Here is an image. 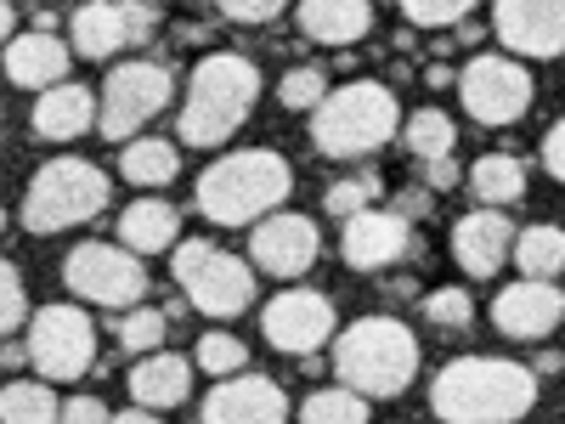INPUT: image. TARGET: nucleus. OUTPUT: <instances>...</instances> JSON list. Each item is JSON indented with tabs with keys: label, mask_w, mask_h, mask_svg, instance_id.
Returning a JSON list of instances; mask_svg holds the SVG:
<instances>
[{
	"label": "nucleus",
	"mask_w": 565,
	"mask_h": 424,
	"mask_svg": "<svg viewBox=\"0 0 565 424\" xmlns=\"http://www.w3.org/2000/svg\"><path fill=\"white\" fill-rule=\"evenodd\" d=\"M300 424H367V396L334 385V391H311L300 407Z\"/></svg>",
	"instance_id": "2f4dec72"
},
{
	"label": "nucleus",
	"mask_w": 565,
	"mask_h": 424,
	"mask_svg": "<svg viewBox=\"0 0 565 424\" xmlns=\"http://www.w3.org/2000/svg\"><path fill=\"white\" fill-rule=\"evenodd\" d=\"M514 266H521V277H537V283L565 272V226H554V221L521 226V239H514Z\"/></svg>",
	"instance_id": "bb28decb"
},
{
	"label": "nucleus",
	"mask_w": 565,
	"mask_h": 424,
	"mask_svg": "<svg viewBox=\"0 0 565 424\" xmlns=\"http://www.w3.org/2000/svg\"><path fill=\"white\" fill-rule=\"evenodd\" d=\"M334 373L340 385L380 402V396H402L418 373V335L396 317H362L351 328H340L334 340Z\"/></svg>",
	"instance_id": "20e7f679"
},
{
	"label": "nucleus",
	"mask_w": 565,
	"mask_h": 424,
	"mask_svg": "<svg viewBox=\"0 0 565 424\" xmlns=\"http://www.w3.org/2000/svg\"><path fill=\"white\" fill-rule=\"evenodd\" d=\"M63 283L90 300V306H108V311H136L141 295H148V266H141V255H130L125 244H79L63 255Z\"/></svg>",
	"instance_id": "9d476101"
},
{
	"label": "nucleus",
	"mask_w": 565,
	"mask_h": 424,
	"mask_svg": "<svg viewBox=\"0 0 565 424\" xmlns=\"http://www.w3.org/2000/svg\"><path fill=\"white\" fill-rule=\"evenodd\" d=\"M260 97V68L244 52H210L186 74V97L175 114V141L181 148H221L244 130Z\"/></svg>",
	"instance_id": "f03ea898"
},
{
	"label": "nucleus",
	"mask_w": 565,
	"mask_h": 424,
	"mask_svg": "<svg viewBox=\"0 0 565 424\" xmlns=\"http://www.w3.org/2000/svg\"><path fill=\"white\" fill-rule=\"evenodd\" d=\"M295 193V170L271 148H238L221 153L199 176V210L215 226H260L266 215L282 210V199Z\"/></svg>",
	"instance_id": "7ed1b4c3"
},
{
	"label": "nucleus",
	"mask_w": 565,
	"mask_h": 424,
	"mask_svg": "<svg viewBox=\"0 0 565 424\" xmlns=\"http://www.w3.org/2000/svg\"><path fill=\"white\" fill-rule=\"evenodd\" d=\"M114 335H119V346H125V351L153 357V351H164L170 311H159V306H136V311H125V317L114 322Z\"/></svg>",
	"instance_id": "7c9ffc66"
},
{
	"label": "nucleus",
	"mask_w": 565,
	"mask_h": 424,
	"mask_svg": "<svg viewBox=\"0 0 565 424\" xmlns=\"http://www.w3.org/2000/svg\"><path fill=\"white\" fill-rule=\"evenodd\" d=\"M193 373H199L193 357L153 351V357H141V362L130 368V396H136V407H148V413L181 407L186 396H193Z\"/></svg>",
	"instance_id": "4be33fe9"
},
{
	"label": "nucleus",
	"mask_w": 565,
	"mask_h": 424,
	"mask_svg": "<svg viewBox=\"0 0 565 424\" xmlns=\"http://www.w3.org/2000/svg\"><path fill=\"white\" fill-rule=\"evenodd\" d=\"M29 322H34V311H29V289H23V272L7 261V272H0V328L7 335H29Z\"/></svg>",
	"instance_id": "c9c22d12"
},
{
	"label": "nucleus",
	"mask_w": 565,
	"mask_h": 424,
	"mask_svg": "<svg viewBox=\"0 0 565 424\" xmlns=\"http://www.w3.org/2000/svg\"><path fill=\"white\" fill-rule=\"evenodd\" d=\"M396 125H407L396 108V91L385 80H351L328 91V103L311 114V141L328 159H367L396 136Z\"/></svg>",
	"instance_id": "39448f33"
},
{
	"label": "nucleus",
	"mask_w": 565,
	"mask_h": 424,
	"mask_svg": "<svg viewBox=\"0 0 565 424\" xmlns=\"http://www.w3.org/2000/svg\"><path fill=\"white\" fill-rule=\"evenodd\" d=\"M175 283H181V295L193 311L204 317H238L255 306V272L249 261L238 255H226L204 239H186L175 244Z\"/></svg>",
	"instance_id": "0eeeda50"
},
{
	"label": "nucleus",
	"mask_w": 565,
	"mask_h": 424,
	"mask_svg": "<svg viewBox=\"0 0 565 424\" xmlns=\"http://www.w3.org/2000/svg\"><path fill=\"white\" fill-rule=\"evenodd\" d=\"M221 18L226 23H277L282 0H221Z\"/></svg>",
	"instance_id": "4c0bfd02"
},
{
	"label": "nucleus",
	"mask_w": 565,
	"mask_h": 424,
	"mask_svg": "<svg viewBox=\"0 0 565 424\" xmlns=\"http://www.w3.org/2000/svg\"><path fill=\"white\" fill-rule=\"evenodd\" d=\"M469 7H476V0H402V18L413 29H463Z\"/></svg>",
	"instance_id": "f704fd0d"
},
{
	"label": "nucleus",
	"mask_w": 565,
	"mask_h": 424,
	"mask_svg": "<svg viewBox=\"0 0 565 424\" xmlns=\"http://www.w3.org/2000/svg\"><path fill=\"white\" fill-rule=\"evenodd\" d=\"M469 193H476L481 210H503L526 193V165L514 153H481L469 165Z\"/></svg>",
	"instance_id": "393cba45"
},
{
	"label": "nucleus",
	"mask_w": 565,
	"mask_h": 424,
	"mask_svg": "<svg viewBox=\"0 0 565 424\" xmlns=\"http://www.w3.org/2000/svg\"><path fill=\"white\" fill-rule=\"evenodd\" d=\"M559 317H565V289L559 283H537V277L509 283L492 300V328L503 340H543Z\"/></svg>",
	"instance_id": "f3484780"
},
{
	"label": "nucleus",
	"mask_w": 565,
	"mask_h": 424,
	"mask_svg": "<svg viewBox=\"0 0 565 424\" xmlns=\"http://www.w3.org/2000/svg\"><path fill=\"white\" fill-rule=\"evenodd\" d=\"M108 170L90 165V159H45L29 187H23V204H18V221L23 232H34V239H45V232H68L79 221H97L108 210Z\"/></svg>",
	"instance_id": "423d86ee"
},
{
	"label": "nucleus",
	"mask_w": 565,
	"mask_h": 424,
	"mask_svg": "<svg viewBox=\"0 0 565 424\" xmlns=\"http://www.w3.org/2000/svg\"><path fill=\"white\" fill-rule=\"evenodd\" d=\"M199 424H289V396L266 373H238V380L210 385Z\"/></svg>",
	"instance_id": "dca6fc26"
},
{
	"label": "nucleus",
	"mask_w": 565,
	"mask_h": 424,
	"mask_svg": "<svg viewBox=\"0 0 565 424\" xmlns=\"http://www.w3.org/2000/svg\"><path fill=\"white\" fill-rule=\"evenodd\" d=\"M0 34H7V45L23 34V29H18V7H0Z\"/></svg>",
	"instance_id": "a18cd8bd"
},
{
	"label": "nucleus",
	"mask_w": 565,
	"mask_h": 424,
	"mask_svg": "<svg viewBox=\"0 0 565 424\" xmlns=\"http://www.w3.org/2000/svg\"><path fill=\"white\" fill-rule=\"evenodd\" d=\"M532 407H537V373L509 357H458L430 385V413L441 424H514Z\"/></svg>",
	"instance_id": "f257e3e1"
},
{
	"label": "nucleus",
	"mask_w": 565,
	"mask_h": 424,
	"mask_svg": "<svg viewBox=\"0 0 565 424\" xmlns=\"http://www.w3.org/2000/svg\"><path fill=\"white\" fill-rule=\"evenodd\" d=\"M159 29V7H141V0H90V7H74L68 18V45L79 57H114V52H130Z\"/></svg>",
	"instance_id": "ddd939ff"
},
{
	"label": "nucleus",
	"mask_w": 565,
	"mask_h": 424,
	"mask_svg": "<svg viewBox=\"0 0 565 424\" xmlns=\"http://www.w3.org/2000/svg\"><path fill=\"white\" fill-rule=\"evenodd\" d=\"M514 239H521V226H509L503 210H469L452 221V261L469 272V277H492L509 255H514Z\"/></svg>",
	"instance_id": "6ab92c4d"
},
{
	"label": "nucleus",
	"mask_w": 565,
	"mask_h": 424,
	"mask_svg": "<svg viewBox=\"0 0 565 424\" xmlns=\"http://www.w3.org/2000/svg\"><path fill=\"white\" fill-rule=\"evenodd\" d=\"M63 424H114L103 396H68L63 402Z\"/></svg>",
	"instance_id": "58836bf2"
},
{
	"label": "nucleus",
	"mask_w": 565,
	"mask_h": 424,
	"mask_svg": "<svg viewBox=\"0 0 565 424\" xmlns=\"http://www.w3.org/2000/svg\"><path fill=\"white\" fill-rule=\"evenodd\" d=\"M193 362L221 385V380H238V373L249 368V346L238 335H226V328H210V335L193 346Z\"/></svg>",
	"instance_id": "c756f323"
},
{
	"label": "nucleus",
	"mask_w": 565,
	"mask_h": 424,
	"mask_svg": "<svg viewBox=\"0 0 565 424\" xmlns=\"http://www.w3.org/2000/svg\"><path fill=\"white\" fill-rule=\"evenodd\" d=\"M68 63H74V45L63 34H40V29H23L12 45H7V80L45 97V91L68 85Z\"/></svg>",
	"instance_id": "aec40b11"
},
{
	"label": "nucleus",
	"mask_w": 565,
	"mask_h": 424,
	"mask_svg": "<svg viewBox=\"0 0 565 424\" xmlns=\"http://www.w3.org/2000/svg\"><path fill=\"white\" fill-rule=\"evenodd\" d=\"M402 141H407V153H413L418 165H436V159H452L458 125H452L441 108H418V114H407V125H402Z\"/></svg>",
	"instance_id": "c85d7f7f"
},
{
	"label": "nucleus",
	"mask_w": 565,
	"mask_h": 424,
	"mask_svg": "<svg viewBox=\"0 0 565 424\" xmlns=\"http://www.w3.org/2000/svg\"><path fill=\"white\" fill-rule=\"evenodd\" d=\"M175 97V74L164 63H148V57H130V63H114L108 80H103V136L108 141H141V125L159 119Z\"/></svg>",
	"instance_id": "1a4fd4ad"
},
{
	"label": "nucleus",
	"mask_w": 565,
	"mask_h": 424,
	"mask_svg": "<svg viewBox=\"0 0 565 424\" xmlns=\"http://www.w3.org/2000/svg\"><path fill=\"white\" fill-rule=\"evenodd\" d=\"M407 250H413V226H407V215L380 210V204L362 210V215H351L345 232H340V255H345V266H356V272L396 266Z\"/></svg>",
	"instance_id": "a211bd4d"
},
{
	"label": "nucleus",
	"mask_w": 565,
	"mask_h": 424,
	"mask_svg": "<svg viewBox=\"0 0 565 424\" xmlns=\"http://www.w3.org/2000/svg\"><path fill=\"white\" fill-rule=\"evenodd\" d=\"M424 80H430V85H458V74L447 63H430V68H424Z\"/></svg>",
	"instance_id": "49530a36"
},
{
	"label": "nucleus",
	"mask_w": 565,
	"mask_h": 424,
	"mask_svg": "<svg viewBox=\"0 0 565 424\" xmlns=\"http://www.w3.org/2000/svg\"><path fill=\"white\" fill-rule=\"evenodd\" d=\"M175 239H181L175 204H164V199H136V204H125V215H119V244H125L130 255H164Z\"/></svg>",
	"instance_id": "b1692460"
},
{
	"label": "nucleus",
	"mask_w": 565,
	"mask_h": 424,
	"mask_svg": "<svg viewBox=\"0 0 565 424\" xmlns=\"http://www.w3.org/2000/svg\"><path fill=\"white\" fill-rule=\"evenodd\" d=\"M23 346H29V368L40 380H52V385L79 380V373L97 368V322H90L79 300H52L34 311Z\"/></svg>",
	"instance_id": "6e6552de"
},
{
	"label": "nucleus",
	"mask_w": 565,
	"mask_h": 424,
	"mask_svg": "<svg viewBox=\"0 0 565 424\" xmlns=\"http://www.w3.org/2000/svg\"><path fill=\"white\" fill-rule=\"evenodd\" d=\"M373 199H380V176L373 170H362V176H345V181H334L328 187V215H340V221H351V215H362V210H373Z\"/></svg>",
	"instance_id": "72a5a7b5"
},
{
	"label": "nucleus",
	"mask_w": 565,
	"mask_h": 424,
	"mask_svg": "<svg viewBox=\"0 0 565 424\" xmlns=\"http://www.w3.org/2000/svg\"><path fill=\"white\" fill-rule=\"evenodd\" d=\"M317 255H322V232L300 210H277L249 232V266H260L266 277H306Z\"/></svg>",
	"instance_id": "4468645a"
},
{
	"label": "nucleus",
	"mask_w": 565,
	"mask_h": 424,
	"mask_svg": "<svg viewBox=\"0 0 565 424\" xmlns=\"http://www.w3.org/2000/svg\"><path fill=\"white\" fill-rule=\"evenodd\" d=\"M295 23L317 45H356L373 29V7L367 0H306L295 7Z\"/></svg>",
	"instance_id": "5701e85b"
},
{
	"label": "nucleus",
	"mask_w": 565,
	"mask_h": 424,
	"mask_svg": "<svg viewBox=\"0 0 565 424\" xmlns=\"http://www.w3.org/2000/svg\"><path fill=\"white\" fill-rule=\"evenodd\" d=\"M0 424H63V402L52 380H7L0 391Z\"/></svg>",
	"instance_id": "cd10ccee"
},
{
	"label": "nucleus",
	"mask_w": 565,
	"mask_h": 424,
	"mask_svg": "<svg viewBox=\"0 0 565 424\" xmlns=\"http://www.w3.org/2000/svg\"><path fill=\"white\" fill-rule=\"evenodd\" d=\"M90 125H103V91H90L79 80L45 91V97H34V114H29V130L40 141H74Z\"/></svg>",
	"instance_id": "412c9836"
},
{
	"label": "nucleus",
	"mask_w": 565,
	"mask_h": 424,
	"mask_svg": "<svg viewBox=\"0 0 565 424\" xmlns=\"http://www.w3.org/2000/svg\"><path fill=\"white\" fill-rule=\"evenodd\" d=\"M458 181H469V170H458V159H436V165H424V187H430V193H452Z\"/></svg>",
	"instance_id": "a19ab883"
},
{
	"label": "nucleus",
	"mask_w": 565,
	"mask_h": 424,
	"mask_svg": "<svg viewBox=\"0 0 565 424\" xmlns=\"http://www.w3.org/2000/svg\"><path fill=\"white\" fill-rule=\"evenodd\" d=\"M260 335H266V346L282 351V357H311V351H322V346L340 340L334 300H328L322 289H300V283H289L282 295L266 300Z\"/></svg>",
	"instance_id": "f8f14e48"
},
{
	"label": "nucleus",
	"mask_w": 565,
	"mask_h": 424,
	"mask_svg": "<svg viewBox=\"0 0 565 424\" xmlns=\"http://www.w3.org/2000/svg\"><path fill=\"white\" fill-rule=\"evenodd\" d=\"M424 210H430V187H418V193H407V199L396 204V215H407V221H413V215H424Z\"/></svg>",
	"instance_id": "79ce46f5"
},
{
	"label": "nucleus",
	"mask_w": 565,
	"mask_h": 424,
	"mask_svg": "<svg viewBox=\"0 0 565 424\" xmlns=\"http://www.w3.org/2000/svg\"><path fill=\"white\" fill-rule=\"evenodd\" d=\"M277 103L289 108V114H317L328 103V74L317 63H295L289 74L277 80Z\"/></svg>",
	"instance_id": "473e14b6"
},
{
	"label": "nucleus",
	"mask_w": 565,
	"mask_h": 424,
	"mask_svg": "<svg viewBox=\"0 0 565 424\" xmlns=\"http://www.w3.org/2000/svg\"><path fill=\"white\" fill-rule=\"evenodd\" d=\"M492 34L514 57H565V0H498Z\"/></svg>",
	"instance_id": "2eb2a0df"
},
{
	"label": "nucleus",
	"mask_w": 565,
	"mask_h": 424,
	"mask_svg": "<svg viewBox=\"0 0 565 424\" xmlns=\"http://www.w3.org/2000/svg\"><path fill=\"white\" fill-rule=\"evenodd\" d=\"M543 170L554 176V181H565V114L548 125V136H543Z\"/></svg>",
	"instance_id": "ea45409f"
},
{
	"label": "nucleus",
	"mask_w": 565,
	"mask_h": 424,
	"mask_svg": "<svg viewBox=\"0 0 565 424\" xmlns=\"http://www.w3.org/2000/svg\"><path fill=\"white\" fill-rule=\"evenodd\" d=\"M424 317L436 328H469L476 322V295L469 289H436V295H424Z\"/></svg>",
	"instance_id": "e433bc0d"
},
{
	"label": "nucleus",
	"mask_w": 565,
	"mask_h": 424,
	"mask_svg": "<svg viewBox=\"0 0 565 424\" xmlns=\"http://www.w3.org/2000/svg\"><path fill=\"white\" fill-rule=\"evenodd\" d=\"M458 97H463V114L476 119V125H514L532 97H537V85H532V68L521 57H503V52H481V57H469L458 68Z\"/></svg>",
	"instance_id": "9b49d317"
},
{
	"label": "nucleus",
	"mask_w": 565,
	"mask_h": 424,
	"mask_svg": "<svg viewBox=\"0 0 565 424\" xmlns=\"http://www.w3.org/2000/svg\"><path fill=\"white\" fill-rule=\"evenodd\" d=\"M119 170H125L130 187H170L175 170H181V148L170 136H141L119 153Z\"/></svg>",
	"instance_id": "a878e982"
},
{
	"label": "nucleus",
	"mask_w": 565,
	"mask_h": 424,
	"mask_svg": "<svg viewBox=\"0 0 565 424\" xmlns=\"http://www.w3.org/2000/svg\"><path fill=\"white\" fill-rule=\"evenodd\" d=\"M559 368H565V357H559V351H537V362H532L537 380H543V373H559Z\"/></svg>",
	"instance_id": "c03bdc74"
},
{
	"label": "nucleus",
	"mask_w": 565,
	"mask_h": 424,
	"mask_svg": "<svg viewBox=\"0 0 565 424\" xmlns=\"http://www.w3.org/2000/svg\"><path fill=\"white\" fill-rule=\"evenodd\" d=\"M114 424H164V418L148 413V407H125V413H114Z\"/></svg>",
	"instance_id": "37998d69"
}]
</instances>
